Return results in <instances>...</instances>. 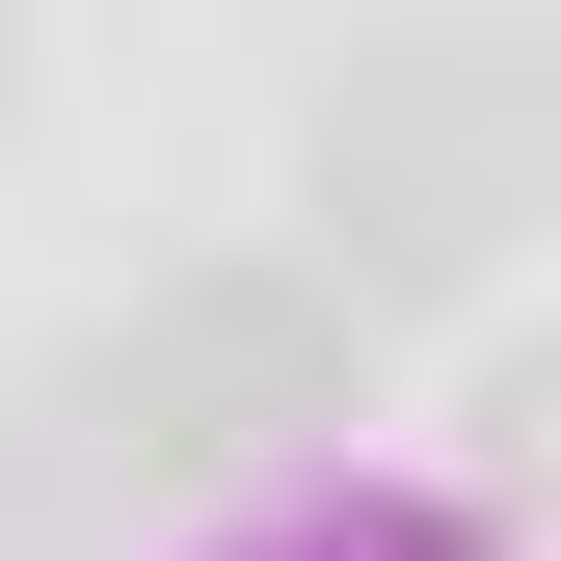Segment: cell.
<instances>
[{
    "instance_id": "6da1fadb",
    "label": "cell",
    "mask_w": 561,
    "mask_h": 561,
    "mask_svg": "<svg viewBox=\"0 0 561 561\" xmlns=\"http://www.w3.org/2000/svg\"><path fill=\"white\" fill-rule=\"evenodd\" d=\"M535 161H561V107H535L508 27L347 54V81H321V241H347V295H455V267H508Z\"/></svg>"
},
{
    "instance_id": "7a4b0ae2",
    "label": "cell",
    "mask_w": 561,
    "mask_h": 561,
    "mask_svg": "<svg viewBox=\"0 0 561 561\" xmlns=\"http://www.w3.org/2000/svg\"><path fill=\"white\" fill-rule=\"evenodd\" d=\"M347 375H375V321H347L321 267H187V295H134L81 375H54V428H81L107 481H215V455L347 428Z\"/></svg>"
},
{
    "instance_id": "3957f363",
    "label": "cell",
    "mask_w": 561,
    "mask_h": 561,
    "mask_svg": "<svg viewBox=\"0 0 561 561\" xmlns=\"http://www.w3.org/2000/svg\"><path fill=\"white\" fill-rule=\"evenodd\" d=\"M0 107H27V0H0Z\"/></svg>"
}]
</instances>
